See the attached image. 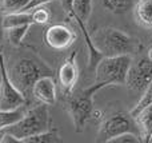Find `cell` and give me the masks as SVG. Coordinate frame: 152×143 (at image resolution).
<instances>
[{"label":"cell","instance_id":"6da1fadb","mask_svg":"<svg viewBox=\"0 0 152 143\" xmlns=\"http://www.w3.org/2000/svg\"><path fill=\"white\" fill-rule=\"evenodd\" d=\"M94 45L103 56L132 55L140 48L139 40L118 28H100L92 35Z\"/></svg>","mask_w":152,"mask_h":143},{"label":"cell","instance_id":"7a4b0ae2","mask_svg":"<svg viewBox=\"0 0 152 143\" xmlns=\"http://www.w3.org/2000/svg\"><path fill=\"white\" fill-rule=\"evenodd\" d=\"M50 123H51V118H50V111H48V106L40 103L39 106L24 112L23 117L18 122L3 128L1 131L11 134L19 142H21L26 138H29V136H34L39 133L50 130Z\"/></svg>","mask_w":152,"mask_h":143},{"label":"cell","instance_id":"3957f363","mask_svg":"<svg viewBox=\"0 0 152 143\" xmlns=\"http://www.w3.org/2000/svg\"><path fill=\"white\" fill-rule=\"evenodd\" d=\"M132 55L103 56L95 67V83L104 87L126 84Z\"/></svg>","mask_w":152,"mask_h":143},{"label":"cell","instance_id":"277c9868","mask_svg":"<svg viewBox=\"0 0 152 143\" xmlns=\"http://www.w3.org/2000/svg\"><path fill=\"white\" fill-rule=\"evenodd\" d=\"M103 86L99 83H94L92 86L87 88H83L81 91L71 95L66 103L68 115L71 117L74 122L76 133L83 131V127L92 117L94 110V96L99 90H102Z\"/></svg>","mask_w":152,"mask_h":143},{"label":"cell","instance_id":"5b68a950","mask_svg":"<svg viewBox=\"0 0 152 143\" xmlns=\"http://www.w3.org/2000/svg\"><path fill=\"white\" fill-rule=\"evenodd\" d=\"M44 74L43 66L34 59H20L15 63L10 72V79L13 86L26 96V99L31 95L32 87L35 82Z\"/></svg>","mask_w":152,"mask_h":143},{"label":"cell","instance_id":"8992f818","mask_svg":"<svg viewBox=\"0 0 152 143\" xmlns=\"http://www.w3.org/2000/svg\"><path fill=\"white\" fill-rule=\"evenodd\" d=\"M124 133H134L139 134V128L135 122L134 117L127 112H115V114L107 117L102 122L97 133V142L108 143L111 139L121 135Z\"/></svg>","mask_w":152,"mask_h":143},{"label":"cell","instance_id":"52a82bcc","mask_svg":"<svg viewBox=\"0 0 152 143\" xmlns=\"http://www.w3.org/2000/svg\"><path fill=\"white\" fill-rule=\"evenodd\" d=\"M27 99L10 79L4 63V56L0 52V109L1 110H16L26 104Z\"/></svg>","mask_w":152,"mask_h":143},{"label":"cell","instance_id":"ba28073f","mask_svg":"<svg viewBox=\"0 0 152 143\" xmlns=\"http://www.w3.org/2000/svg\"><path fill=\"white\" fill-rule=\"evenodd\" d=\"M152 82V62L147 58H142L135 63H131V67L127 74L126 84L131 91L143 92L148 84Z\"/></svg>","mask_w":152,"mask_h":143},{"label":"cell","instance_id":"9c48e42d","mask_svg":"<svg viewBox=\"0 0 152 143\" xmlns=\"http://www.w3.org/2000/svg\"><path fill=\"white\" fill-rule=\"evenodd\" d=\"M43 39L48 47L63 51L74 44L76 40V34L64 24H51L44 29Z\"/></svg>","mask_w":152,"mask_h":143},{"label":"cell","instance_id":"30bf717a","mask_svg":"<svg viewBox=\"0 0 152 143\" xmlns=\"http://www.w3.org/2000/svg\"><path fill=\"white\" fill-rule=\"evenodd\" d=\"M75 58H76V52H72L59 68V74H58L59 86H60V90L63 91L64 95H69L72 92V90H74L75 84L77 83L79 79V70Z\"/></svg>","mask_w":152,"mask_h":143},{"label":"cell","instance_id":"8fae6325","mask_svg":"<svg viewBox=\"0 0 152 143\" xmlns=\"http://www.w3.org/2000/svg\"><path fill=\"white\" fill-rule=\"evenodd\" d=\"M31 95L39 103L52 106L56 103V83L50 75H43L35 82Z\"/></svg>","mask_w":152,"mask_h":143},{"label":"cell","instance_id":"7c38bea8","mask_svg":"<svg viewBox=\"0 0 152 143\" xmlns=\"http://www.w3.org/2000/svg\"><path fill=\"white\" fill-rule=\"evenodd\" d=\"M134 119L137 125L140 139L144 143H150L152 138V104L142 109L134 115Z\"/></svg>","mask_w":152,"mask_h":143},{"label":"cell","instance_id":"4fadbf2b","mask_svg":"<svg viewBox=\"0 0 152 143\" xmlns=\"http://www.w3.org/2000/svg\"><path fill=\"white\" fill-rule=\"evenodd\" d=\"M132 7L137 24L143 28H152V0H136Z\"/></svg>","mask_w":152,"mask_h":143},{"label":"cell","instance_id":"5bb4252c","mask_svg":"<svg viewBox=\"0 0 152 143\" xmlns=\"http://www.w3.org/2000/svg\"><path fill=\"white\" fill-rule=\"evenodd\" d=\"M92 13V0H72V11L68 15L71 20L80 19L86 23Z\"/></svg>","mask_w":152,"mask_h":143},{"label":"cell","instance_id":"9a60e30c","mask_svg":"<svg viewBox=\"0 0 152 143\" xmlns=\"http://www.w3.org/2000/svg\"><path fill=\"white\" fill-rule=\"evenodd\" d=\"M24 24H34L32 21L31 12H16V13H10V15H4L1 19V27L3 29H8L12 27H19L24 26Z\"/></svg>","mask_w":152,"mask_h":143},{"label":"cell","instance_id":"2e32d148","mask_svg":"<svg viewBox=\"0 0 152 143\" xmlns=\"http://www.w3.org/2000/svg\"><path fill=\"white\" fill-rule=\"evenodd\" d=\"M63 139H61L60 134L56 130H47L43 131V133H39L34 136H29V138H26L21 141V143H61Z\"/></svg>","mask_w":152,"mask_h":143},{"label":"cell","instance_id":"e0dca14e","mask_svg":"<svg viewBox=\"0 0 152 143\" xmlns=\"http://www.w3.org/2000/svg\"><path fill=\"white\" fill-rule=\"evenodd\" d=\"M103 5L110 12L115 15H121L131 10L134 5V0H103Z\"/></svg>","mask_w":152,"mask_h":143},{"label":"cell","instance_id":"ac0fdd59","mask_svg":"<svg viewBox=\"0 0 152 143\" xmlns=\"http://www.w3.org/2000/svg\"><path fill=\"white\" fill-rule=\"evenodd\" d=\"M23 114H24V111L21 107H19L16 110H10V111L0 109V131L3 128L8 127V126H11L12 123L18 122L23 117Z\"/></svg>","mask_w":152,"mask_h":143},{"label":"cell","instance_id":"d6986e66","mask_svg":"<svg viewBox=\"0 0 152 143\" xmlns=\"http://www.w3.org/2000/svg\"><path fill=\"white\" fill-rule=\"evenodd\" d=\"M31 24H24V26H19V27H12V28L5 29L7 31V37L10 40V43L12 45H20L21 42H23L24 36L27 35Z\"/></svg>","mask_w":152,"mask_h":143},{"label":"cell","instance_id":"ffe728a7","mask_svg":"<svg viewBox=\"0 0 152 143\" xmlns=\"http://www.w3.org/2000/svg\"><path fill=\"white\" fill-rule=\"evenodd\" d=\"M29 0H0V12L3 15L21 12Z\"/></svg>","mask_w":152,"mask_h":143},{"label":"cell","instance_id":"44dd1931","mask_svg":"<svg viewBox=\"0 0 152 143\" xmlns=\"http://www.w3.org/2000/svg\"><path fill=\"white\" fill-rule=\"evenodd\" d=\"M150 104H152V82L148 84V87L142 92V96H140L139 102H137L136 106H135L134 109L131 110V112H129V114L134 117V115L136 114L137 111H140L142 109L150 106Z\"/></svg>","mask_w":152,"mask_h":143},{"label":"cell","instance_id":"7402d4cb","mask_svg":"<svg viewBox=\"0 0 152 143\" xmlns=\"http://www.w3.org/2000/svg\"><path fill=\"white\" fill-rule=\"evenodd\" d=\"M29 12H31L34 24H47L51 20V11L47 10L44 5L35 8V10L29 11Z\"/></svg>","mask_w":152,"mask_h":143},{"label":"cell","instance_id":"603a6c76","mask_svg":"<svg viewBox=\"0 0 152 143\" xmlns=\"http://www.w3.org/2000/svg\"><path fill=\"white\" fill-rule=\"evenodd\" d=\"M142 139L137 134H134V133H124L121 135L116 136V138L111 139L108 143H140Z\"/></svg>","mask_w":152,"mask_h":143},{"label":"cell","instance_id":"cb8c5ba5","mask_svg":"<svg viewBox=\"0 0 152 143\" xmlns=\"http://www.w3.org/2000/svg\"><path fill=\"white\" fill-rule=\"evenodd\" d=\"M52 1H55V0H29L28 4L24 7V10L21 11V12H29V11L35 10V8L42 7V5H45V4L52 3Z\"/></svg>","mask_w":152,"mask_h":143},{"label":"cell","instance_id":"d4e9b609","mask_svg":"<svg viewBox=\"0 0 152 143\" xmlns=\"http://www.w3.org/2000/svg\"><path fill=\"white\" fill-rule=\"evenodd\" d=\"M60 3H61V7H63L66 15L68 16L72 11V0H60Z\"/></svg>","mask_w":152,"mask_h":143},{"label":"cell","instance_id":"484cf974","mask_svg":"<svg viewBox=\"0 0 152 143\" xmlns=\"http://www.w3.org/2000/svg\"><path fill=\"white\" fill-rule=\"evenodd\" d=\"M0 142H1V143H8V142L16 143V142H19V141L15 138V136L11 135V134H8V133H3V135H1V139H0Z\"/></svg>","mask_w":152,"mask_h":143},{"label":"cell","instance_id":"4316f807","mask_svg":"<svg viewBox=\"0 0 152 143\" xmlns=\"http://www.w3.org/2000/svg\"><path fill=\"white\" fill-rule=\"evenodd\" d=\"M147 59H150V60L152 62V47L148 48V51H147V56H145Z\"/></svg>","mask_w":152,"mask_h":143},{"label":"cell","instance_id":"83f0119b","mask_svg":"<svg viewBox=\"0 0 152 143\" xmlns=\"http://www.w3.org/2000/svg\"><path fill=\"white\" fill-rule=\"evenodd\" d=\"M1 29H3V27H1V19H0V34H1Z\"/></svg>","mask_w":152,"mask_h":143},{"label":"cell","instance_id":"f1b7e54d","mask_svg":"<svg viewBox=\"0 0 152 143\" xmlns=\"http://www.w3.org/2000/svg\"><path fill=\"white\" fill-rule=\"evenodd\" d=\"M150 143H152V138H151V141H150Z\"/></svg>","mask_w":152,"mask_h":143}]
</instances>
